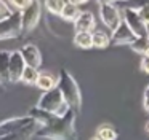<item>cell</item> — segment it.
I'll return each mask as SVG.
<instances>
[{
  "instance_id": "cell-1",
  "label": "cell",
  "mask_w": 149,
  "mask_h": 140,
  "mask_svg": "<svg viewBox=\"0 0 149 140\" xmlns=\"http://www.w3.org/2000/svg\"><path fill=\"white\" fill-rule=\"evenodd\" d=\"M75 111L69 108L64 115L58 116L55 115L50 123L39 126L36 135L42 137V139L48 140H77V134H75Z\"/></svg>"
},
{
  "instance_id": "cell-2",
  "label": "cell",
  "mask_w": 149,
  "mask_h": 140,
  "mask_svg": "<svg viewBox=\"0 0 149 140\" xmlns=\"http://www.w3.org/2000/svg\"><path fill=\"white\" fill-rule=\"evenodd\" d=\"M56 88L59 89L64 102L75 111V115L80 113V108H82L80 88H79L77 81L74 80V76L66 69H61V72H59V76L56 80Z\"/></svg>"
},
{
  "instance_id": "cell-3",
  "label": "cell",
  "mask_w": 149,
  "mask_h": 140,
  "mask_svg": "<svg viewBox=\"0 0 149 140\" xmlns=\"http://www.w3.org/2000/svg\"><path fill=\"white\" fill-rule=\"evenodd\" d=\"M36 107L42 108V110H45V111H50V113H55V115H58V116L64 115L66 111L71 108L64 102L61 92H59V89L56 88V86L52 89H48V91H43L42 97L39 99Z\"/></svg>"
},
{
  "instance_id": "cell-4",
  "label": "cell",
  "mask_w": 149,
  "mask_h": 140,
  "mask_svg": "<svg viewBox=\"0 0 149 140\" xmlns=\"http://www.w3.org/2000/svg\"><path fill=\"white\" fill-rule=\"evenodd\" d=\"M40 14H42V5L39 0H31L26 6L19 11L21 18V29L23 32H31L37 27L40 21Z\"/></svg>"
},
{
  "instance_id": "cell-5",
  "label": "cell",
  "mask_w": 149,
  "mask_h": 140,
  "mask_svg": "<svg viewBox=\"0 0 149 140\" xmlns=\"http://www.w3.org/2000/svg\"><path fill=\"white\" fill-rule=\"evenodd\" d=\"M23 32L21 29V18L19 13L11 11L5 18H0V41L18 38Z\"/></svg>"
},
{
  "instance_id": "cell-6",
  "label": "cell",
  "mask_w": 149,
  "mask_h": 140,
  "mask_svg": "<svg viewBox=\"0 0 149 140\" xmlns=\"http://www.w3.org/2000/svg\"><path fill=\"white\" fill-rule=\"evenodd\" d=\"M122 21L130 27V30L133 32L135 37H144V35H149V25L144 24V21L138 16V11H136V10L123 8Z\"/></svg>"
},
{
  "instance_id": "cell-7",
  "label": "cell",
  "mask_w": 149,
  "mask_h": 140,
  "mask_svg": "<svg viewBox=\"0 0 149 140\" xmlns=\"http://www.w3.org/2000/svg\"><path fill=\"white\" fill-rule=\"evenodd\" d=\"M100 18L107 30L112 32L122 21V13L114 3H100Z\"/></svg>"
},
{
  "instance_id": "cell-8",
  "label": "cell",
  "mask_w": 149,
  "mask_h": 140,
  "mask_svg": "<svg viewBox=\"0 0 149 140\" xmlns=\"http://www.w3.org/2000/svg\"><path fill=\"white\" fill-rule=\"evenodd\" d=\"M24 67H26V64L23 60L21 53L19 51H11L10 59H8V76H10V83L19 81Z\"/></svg>"
},
{
  "instance_id": "cell-9",
  "label": "cell",
  "mask_w": 149,
  "mask_h": 140,
  "mask_svg": "<svg viewBox=\"0 0 149 140\" xmlns=\"http://www.w3.org/2000/svg\"><path fill=\"white\" fill-rule=\"evenodd\" d=\"M135 35L130 30V27L125 24L123 21H120V24L117 25L116 30H112V35H111V43L117 45V46H123V45H132L135 41Z\"/></svg>"
},
{
  "instance_id": "cell-10",
  "label": "cell",
  "mask_w": 149,
  "mask_h": 140,
  "mask_svg": "<svg viewBox=\"0 0 149 140\" xmlns=\"http://www.w3.org/2000/svg\"><path fill=\"white\" fill-rule=\"evenodd\" d=\"M32 121H36V119L31 115H27V116H16V118H10L7 121H2L0 123V139L8 135V134H11V132H15L16 129L26 126V124L32 123Z\"/></svg>"
},
{
  "instance_id": "cell-11",
  "label": "cell",
  "mask_w": 149,
  "mask_h": 140,
  "mask_svg": "<svg viewBox=\"0 0 149 140\" xmlns=\"http://www.w3.org/2000/svg\"><path fill=\"white\" fill-rule=\"evenodd\" d=\"M19 53H21V56H23V60H24L26 65L36 67V69H39V67L42 65V53H40V49L34 43L24 45L19 49Z\"/></svg>"
},
{
  "instance_id": "cell-12",
  "label": "cell",
  "mask_w": 149,
  "mask_h": 140,
  "mask_svg": "<svg viewBox=\"0 0 149 140\" xmlns=\"http://www.w3.org/2000/svg\"><path fill=\"white\" fill-rule=\"evenodd\" d=\"M39 126H40V124L37 123V121H32V123H29V124H26V126L16 129L15 132H11V134H8V135L2 137L0 140H31L34 135H36Z\"/></svg>"
},
{
  "instance_id": "cell-13",
  "label": "cell",
  "mask_w": 149,
  "mask_h": 140,
  "mask_svg": "<svg viewBox=\"0 0 149 140\" xmlns=\"http://www.w3.org/2000/svg\"><path fill=\"white\" fill-rule=\"evenodd\" d=\"M72 22H74V30L75 32H82V30L91 32V29L95 27V24H96L93 13H90V11H80L77 14V18H75Z\"/></svg>"
},
{
  "instance_id": "cell-14",
  "label": "cell",
  "mask_w": 149,
  "mask_h": 140,
  "mask_svg": "<svg viewBox=\"0 0 149 140\" xmlns=\"http://www.w3.org/2000/svg\"><path fill=\"white\" fill-rule=\"evenodd\" d=\"M8 59H10V51H0V86H7L10 83L8 76Z\"/></svg>"
},
{
  "instance_id": "cell-15",
  "label": "cell",
  "mask_w": 149,
  "mask_h": 140,
  "mask_svg": "<svg viewBox=\"0 0 149 140\" xmlns=\"http://www.w3.org/2000/svg\"><path fill=\"white\" fill-rule=\"evenodd\" d=\"M79 13H80L79 5H74V3H71V2H64V5H63V8H61V11H59L58 16L66 22H72L77 18Z\"/></svg>"
},
{
  "instance_id": "cell-16",
  "label": "cell",
  "mask_w": 149,
  "mask_h": 140,
  "mask_svg": "<svg viewBox=\"0 0 149 140\" xmlns=\"http://www.w3.org/2000/svg\"><path fill=\"white\" fill-rule=\"evenodd\" d=\"M34 84H36L40 91H48V89H52L56 86V80H55V76L50 75V73H39Z\"/></svg>"
},
{
  "instance_id": "cell-17",
  "label": "cell",
  "mask_w": 149,
  "mask_h": 140,
  "mask_svg": "<svg viewBox=\"0 0 149 140\" xmlns=\"http://www.w3.org/2000/svg\"><path fill=\"white\" fill-rule=\"evenodd\" d=\"M91 45L95 48H106L111 45V37L103 30H95L91 32Z\"/></svg>"
},
{
  "instance_id": "cell-18",
  "label": "cell",
  "mask_w": 149,
  "mask_h": 140,
  "mask_svg": "<svg viewBox=\"0 0 149 140\" xmlns=\"http://www.w3.org/2000/svg\"><path fill=\"white\" fill-rule=\"evenodd\" d=\"M74 43L75 46L82 48V49H88L91 48V32H87V30H82V32H75L74 35Z\"/></svg>"
},
{
  "instance_id": "cell-19",
  "label": "cell",
  "mask_w": 149,
  "mask_h": 140,
  "mask_svg": "<svg viewBox=\"0 0 149 140\" xmlns=\"http://www.w3.org/2000/svg\"><path fill=\"white\" fill-rule=\"evenodd\" d=\"M128 46L132 48V51H135V53L143 54V56H144V53L149 49V35H144V37H136L135 41H133L132 45H128Z\"/></svg>"
},
{
  "instance_id": "cell-20",
  "label": "cell",
  "mask_w": 149,
  "mask_h": 140,
  "mask_svg": "<svg viewBox=\"0 0 149 140\" xmlns=\"http://www.w3.org/2000/svg\"><path fill=\"white\" fill-rule=\"evenodd\" d=\"M96 139H100V140H116L117 139V132H116V129H114V127L104 124V126L98 127Z\"/></svg>"
},
{
  "instance_id": "cell-21",
  "label": "cell",
  "mask_w": 149,
  "mask_h": 140,
  "mask_svg": "<svg viewBox=\"0 0 149 140\" xmlns=\"http://www.w3.org/2000/svg\"><path fill=\"white\" fill-rule=\"evenodd\" d=\"M37 75H39V70L36 69V67H29L26 65L23 70V73H21V80L19 81L26 83V84H34L37 80Z\"/></svg>"
},
{
  "instance_id": "cell-22",
  "label": "cell",
  "mask_w": 149,
  "mask_h": 140,
  "mask_svg": "<svg viewBox=\"0 0 149 140\" xmlns=\"http://www.w3.org/2000/svg\"><path fill=\"white\" fill-rule=\"evenodd\" d=\"M66 0H43V5H45V8L48 10L52 14L58 16L59 11H61L63 5H64Z\"/></svg>"
},
{
  "instance_id": "cell-23",
  "label": "cell",
  "mask_w": 149,
  "mask_h": 140,
  "mask_svg": "<svg viewBox=\"0 0 149 140\" xmlns=\"http://www.w3.org/2000/svg\"><path fill=\"white\" fill-rule=\"evenodd\" d=\"M136 11H138V16H139V18L144 21V24L149 25V5L141 6V8H138Z\"/></svg>"
},
{
  "instance_id": "cell-24",
  "label": "cell",
  "mask_w": 149,
  "mask_h": 140,
  "mask_svg": "<svg viewBox=\"0 0 149 140\" xmlns=\"http://www.w3.org/2000/svg\"><path fill=\"white\" fill-rule=\"evenodd\" d=\"M8 2H10V5H13L16 10H23L31 0H8Z\"/></svg>"
},
{
  "instance_id": "cell-25",
  "label": "cell",
  "mask_w": 149,
  "mask_h": 140,
  "mask_svg": "<svg viewBox=\"0 0 149 140\" xmlns=\"http://www.w3.org/2000/svg\"><path fill=\"white\" fill-rule=\"evenodd\" d=\"M11 10L8 8V5L3 2V0H0V18H5L7 14H10Z\"/></svg>"
},
{
  "instance_id": "cell-26",
  "label": "cell",
  "mask_w": 149,
  "mask_h": 140,
  "mask_svg": "<svg viewBox=\"0 0 149 140\" xmlns=\"http://www.w3.org/2000/svg\"><path fill=\"white\" fill-rule=\"evenodd\" d=\"M141 70L146 73H149V56H143L141 59Z\"/></svg>"
},
{
  "instance_id": "cell-27",
  "label": "cell",
  "mask_w": 149,
  "mask_h": 140,
  "mask_svg": "<svg viewBox=\"0 0 149 140\" xmlns=\"http://www.w3.org/2000/svg\"><path fill=\"white\" fill-rule=\"evenodd\" d=\"M143 105H144L146 111H149V95H144V99H143Z\"/></svg>"
},
{
  "instance_id": "cell-28",
  "label": "cell",
  "mask_w": 149,
  "mask_h": 140,
  "mask_svg": "<svg viewBox=\"0 0 149 140\" xmlns=\"http://www.w3.org/2000/svg\"><path fill=\"white\" fill-rule=\"evenodd\" d=\"M66 2H71V3H74V5H82V3H85L87 0H66Z\"/></svg>"
},
{
  "instance_id": "cell-29",
  "label": "cell",
  "mask_w": 149,
  "mask_h": 140,
  "mask_svg": "<svg viewBox=\"0 0 149 140\" xmlns=\"http://www.w3.org/2000/svg\"><path fill=\"white\" fill-rule=\"evenodd\" d=\"M100 3H116V2H119V0H98Z\"/></svg>"
},
{
  "instance_id": "cell-30",
  "label": "cell",
  "mask_w": 149,
  "mask_h": 140,
  "mask_svg": "<svg viewBox=\"0 0 149 140\" xmlns=\"http://www.w3.org/2000/svg\"><path fill=\"white\" fill-rule=\"evenodd\" d=\"M144 95H149V84L146 86V89H144Z\"/></svg>"
},
{
  "instance_id": "cell-31",
  "label": "cell",
  "mask_w": 149,
  "mask_h": 140,
  "mask_svg": "<svg viewBox=\"0 0 149 140\" xmlns=\"http://www.w3.org/2000/svg\"><path fill=\"white\" fill-rule=\"evenodd\" d=\"M146 130H148V132H149V123H148V126H146Z\"/></svg>"
},
{
  "instance_id": "cell-32",
  "label": "cell",
  "mask_w": 149,
  "mask_h": 140,
  "mask_svg": "<svg viewBox=\"0 0 149 140\" xmlns=\"http://www.w3.org/2000/svg\"><path fill=\"white\" fill-rule=\"evenodd\" d=\"M91 140H100V139H96V137H95V139H91Z\"/></svg>"
}]
</instances>
